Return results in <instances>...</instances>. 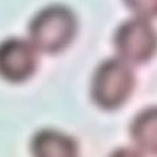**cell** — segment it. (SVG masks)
Segmentation results:
<instances>
[{
  "mask_svg": "<svg viewBox=\"0 0 157 157\" xmlns=\"http://www.w3.org/2000/svg\"><path fill=\"white\" fill-rule=\"evenodd\" d=\"M77 29V17L70 8L62 4H50L32 17L28 38L38 52L57 54L71 44Z\"/></svg>",
  "mask_w": 157,
  "mask_h": 157,
  "instance_id": "1",
  "label": "cell"
},
{
  "mask_svg": "<svg viewBox=\"0 0 157 157\" xmlns=\"http://www.w3.org/2000/svg\"><path fill=\"white\" fill-rule=\"evenodd\" d=\"M135 87L132 66L119 57L107 58L95 69L91 79V99L102 110H116L131 97Z\"/></svg>",
  "mask_w": 157,
  "mask_h": 157,
  "instance_id": "2",
  "label": "cell"
},
{
  "mask_svg": "<svg viewBox=\"0 0 157 157\" xmlns=\"http://www.w3.org/2000/svg\"><path fill=\"white\" fill-rule=\"evenodd\" d=\"M114 46L117 57L131 66L145 63L157 52V32L149 20L133 16L117 27Z\"/></svg>",
  "mask_w": 157,
  "mask_h": 157,
  "instance_id": "3",
  "label": "cell"
},
{
  "mask_svg": "<svg viewBox=\"0 0 157 157\" xmlns=\"http://www.w3.org/2000/svg\"><path fill=\"white\" fill-rule=\"evenodd\" d=\"M38 50L29 38L8 37L0 42V78L23 83L37 70Z\"/></svg>",
  "mask_w": 157,
  "mask_h": 157,
  "instance_id": "4",
  "label": "cell"
},
{
  "mask_svg": "<svg viewBox=\"0 0 157 157\" xmlns=\"http://www.w3.org/2000/svg\"><path fill=\"white\" fill-rule=\"evenodd\" d=\"M33 157H79L78 144L71 136L57 129H40L30 141Z\"/></svg>",
  "mask_w": 157,
  "mask_h": 157,
  "instance_id": "5",
  "label": "cell"
},
{
  "mask_svg": "<svg viewBox=\"0 0 157 157\" xmlns=\"http://www.w3.org/2000/svg\"><path fill=\"white\" fill-rule=\"evenodd\" d=\"M129 133L139 151L157 156V106L139 112L131 124Z\"/></svg>",
  "mask_w": 157,
  "mask_h": 157,
  "instance_id": "6",
  "label": "cell"
},
{
  "mask_svg": "<svg viewBox=\"0 0 157 157\" xmlns=\"http://www.w3.org/2000/svg\"><path fill=\"white\" fill-rule=\"evenodd\" d=\"M123 2L133 16L147 20L157 17V0H123Z\"/></svg>",
  "mask_w": 157,
  "mask_h": 157,
  "instance_id": "7",
  "label": "cell"
},
{
  "mask_svg": "<svg viewBox=\"0 0 157 157\" xmlns=\"http://www.w3.org/2000/svg\"><path fill=\"white\" fill-rule=\"evenodd\" d=\"M108 157H144L140 151H135L131 148H119L114 151Z\"/></svg>",
  "mask_w": 157,
  "mask_h": 157,
  "instance_id": "8",
  "label": "cell"
}]
</instances>
